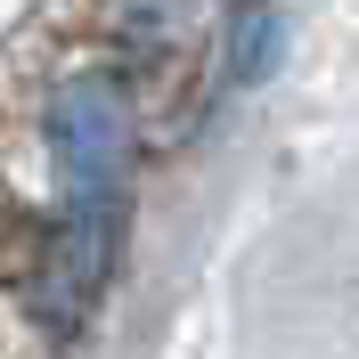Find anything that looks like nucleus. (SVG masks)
<instances>
[{
  "label": "nucleus",
  "mask_w": 359,
  "mask_h": 359,
  "mask_svg": "<svg viewBox=\"0 0 359 359\" xmlns=\"http://www.w3.org/2000/svg\"><path fill=\"white\" fill-rule=\"evenodd\" d=\"M41 139H49V156H57V180H66V212L114 221V204H123V188H131V156H139L131 90L114 82V74H98V66L49 82Z\"/></svg>",
  "instance_id": "f257e3e1"
},
{
  "label": "nucleus",
  "mask_w": 359,
  "mask_h": 359,
  "mask_svg": "<svg viewBox=\"0 0 359 359\" xmlns=\"http://www.w3.org/2000/svg\"><path fill=\"white\" fill-rule=\"evenodd\" d=\"M114 25L139 33V41H163V33L188 25V0H114Z\"/></svg>",
  "instance_id": "f03ea898"
}]
</instances>
